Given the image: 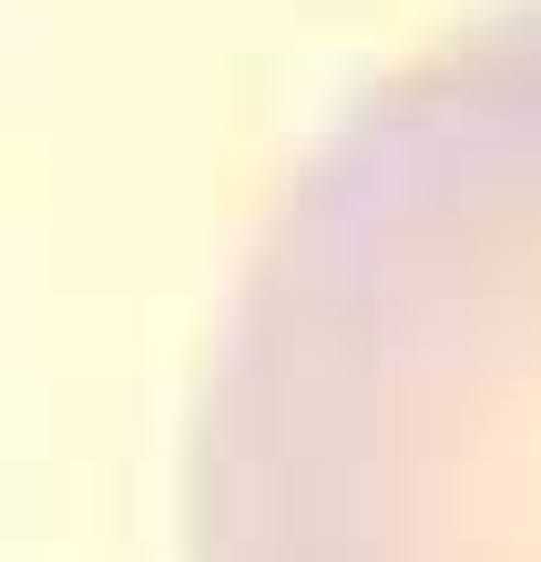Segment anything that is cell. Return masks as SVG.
I'll use <instances>...</instances> for the list:
<instances>
[{
  "label": "cell",
  "instance_id": "obj_1",
  "mask_svg": "<svg viewBox=\"0 0 541 562\" xmlns=\"http://www.w3.org/2000/svg\"><path fill=\"white\" fill-rule=\"evenodd\" d=\"M246 562H541V0L368 82L215 348Z\"/></svg>",
  "mask_w": 541,
  "mask_h": 562
}]
</instances>
